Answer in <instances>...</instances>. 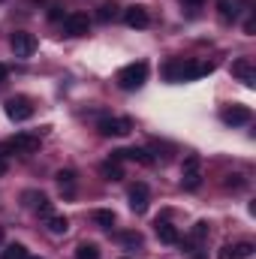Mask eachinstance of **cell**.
Masks as SVG:
<instances>
[{"label": "cell", "instance_id": "cell-26", "mask_svg": "<svg viewBox=\"0 0 256 259\" xmlns=\"http://www.w3.org/2000/svg\"><path fill=\"white\" fill-rule=\"evenodd\" d=\"M205 235H208V223H196L193 226V241H202Z\"/></svg>", "mask_w": 256, "mask_h": 259}, {"label": "cell", "instance_id": "cell-25", "mask_svg": "<svg viewBox=\"0 0 256 259\" xmlns=\"http://www.w3.org/2000/svg\"><path fill=\"white\" fill-rule=\"evenodd\" d=\"M232 247H235V256L238 259H250L253 256V241H238V244H232Z\"/></svg>", "mask_w": 256, "mask_h": 259}, {"label": "cell", "instance_id": "cell-7", "mask_svg": "<svg viewBox=\"0 0 256 259\" xmlns=\"http://www.w3.org/2000/svg\"><path fill=\"white\" fill-rule=\"evenodd\" d=\"M3 106H6V118H9V121H27V118H33V106H30V100H24V97H12V100H6Z\"/></svg>", "mask_w": 256, "mask_h": 259}, {"label": "cell", "instance_id": "cell-19", "mask_svg": "<svg viewBox=\"0 0 256 259\" xmlns=\"http://www.w3.org/2000/svg\"><path fill=\"white\" fill-rule=\"evenodd\" d=\"M75 259H100V247L91 244V241H84V244L75 247Z\"/></svg>", "mask_w": 256, "mask_h": 259}, {"label": "cell", "instance_id": "cell-9", "mask_svg": "<svg viewBox=\"0 0 256 259\" xmlns=\"http://www.w3.org/2000/svg\"><path fill=\"white\" fill-rule=\"evenodd\" d=\"M97 130H100V136H127L133 130V121L130 118H103Z\"/></svg>", "mask_w": 256, "mask_h": 259}, {"label": "cell", "instance_id": "cell-5", "mask_svg": "<svg viewBox=\"0 0 256 259\" xmlns=\"http://www.w3.org/2000/svg\"><path fill=\"white\" fill-rule=\"evenodd\" d=\"M9 46H12L15 58H30V55L36 52V36L27 33V30H15V33L9 36Z\"/></svg>", "mask_w": 256, "mask_h": 259}, {"label": "cell", "instance_id": "cell-30", "mask_svg": "<svg viewBox=\"0 0 256 259\" xmlns=\"http://www.w3.org/2000/svg\"><path fill=\"white\" fill-rule=\"evenodd\" d=\"M6 78H9V69H6V66L0 64V84H3V81H6Z\"/></svg>", "mask_w": 256, "mask_h": 259}, {"label": "cell", "instance_id": "cell-33", "mask_svg": "<svg viewBox=\"0 0 256 259\" xmlns=\"http://www.w3.org/2000/svg\"><path fill=\"white\" fill-rule=\"evenodd\" d=\"M0 241H3V226H0Z\"/></svg>", "mask_w": 256, "mask_h": 259}, {"label": "cell", "instance_id": "cell-34", "mask_svg": "<svg viewBox=\"0 0 256 259\" xmlns=\"http://www.w3.org/2000/svg\"><path fill=\"white\" fill-rule=\"evenodd\" d=\"M27 259H42V256H27Z\"/></svg>", "mask_w": 256, "mask_h": 259}, {"label": "cell", "instance_id": "cell-10", "mask_svg": "<svg viewBox=\"0 0 256 259\" xmlns=\"http://www.w3.org/2000/svg\"><path fill=\"white\" fill-rule=\"evenodd\" d=\"M148 199H151V190H148L145 181H136V184L130 187V208H133L136 214H145V211H148Z\"/></svg>", "mask_w": 256, "mask_h": 259}, {"label": "cell", "instance_id": "cell-14", "mask_svg": "<svg viewBox=\"0 0 256 259\" xmlns=\"http://www.w3.org/2000/svg\"><path fill=\"white\" fill-rule=\"evenodd\" d=\"M154 232H157V238H160L163 244H178V241H181L178 229H175L169 220H157V223H154Z\"/></svg>", "mask_w": 256, "mask_h": 259}, {"label": "cell", "instance_id": "cell-28", "mask_svg": "<svg viewBox=\"0 0 256 259\" xmlns=\"http://www.w3.org/2000/svg\"><path fill=\"white\" fill-rule=\"evenodd\" d=\"M226 187H244V181H241V175H229V181H226Z\"/></svg>", "mask_w": 256, "mask_h": 259}, {"label": "cell", "instance_id": "cell-15", "mask_svg": "<svg viewBox=\"0 0 256 259\" xmlns=\"http://www.w3.org/2000/svg\"><path fill=\"white\" fill-rule=\"evenodd\" d=\"M46 226H49L52 235H66V232H69V220H66L64 214H52V217H46Z\"/></svg>", "mask_w": 256, "mask_h": 259}, {"label": "cell", "instance_id": "cell-12", "mask_svg": "<svg viewBox=\"0 0 256 259\" xmlns=\"http://www.w3.org/2000/svg\"><path fill=\"white\" fill-rule=\"evenodd\" d=\"M124 21H127L130 27H136V30H145V27L151 24V15H148V9H145V6L133 3V6L124 9Z\"/></svg>", "mask_w": 256, "mask_h": 259}, {"label": "cell", "instance_id": "cell-31", "mask_svg": "<svg viewBox=\"0 0 256 259\" xmlns=\"http://www.w3.org/2000/svg\"><path fill=\"white\" fill-rule=\"evenodd\" d=\"M181 3H184V6H202L205 0H181Z\"/></svg>", "mask_w": 256, "mask_h": 259}, {"label": "cell", "instance_id": "cell-3", "mask_svg": "<svg viewBox=\"0 0 256 259\" xmlns=\"http://www.w3.org/2000/svg\"><path fill=\"white\" fill-rule=\"evenodd\" d=\"M42 148V139L39 136H30V133H18V136H12L6 145H3V154H36Z\"/></svg>", "mask_w": 256, "mask_h": 259}, {"label": "cell", "instance_id": "cell-20", "mask_svg": "<svg viewBox=\"0 0 256 259\" xmlns=\"http://www.w3.org/2000/svg\"><path fill=\"white\" fill-rule=\"evenodd\" d=\"M118 241H121L124 247H142V244H145L142 232H121V235H118Z\"/></svg>", "mask_w": 256, "mask_h": 259}, {"label": "cell", "instance_id": "cell-1", "mask_svg": "<svg viewBox=\"0 0 256 259\" xmlns=\"http://www.w3.org/2000/svg\"><path fill=\"white\" fill-rule=\"evenodd\" d=\"M208 72H214V64H196V61H169V64L163 66V78L166 81H172V84H178V81H193V78H199V75H208Z\"/></svg>", "mask_w": 256, "mask_h": 259}, {"label": "cell", "instance_id": "cell-17", "mask_svg": "<svg viewBox=\"0 0 256 259\" xmlns=\"http://www.w3.org/2000/svg\"><path fill=\"white\" fill-rule=\"evenodd\" d=\"M58 184H61V190L66 196H72V190H75V172L72 169H61L58 172Z\"/></svg>", "mask_w": 256, "mask_h": 259}, {"label": "cell", "instance_id": "cell-2", "mask_svg": "<svg viewBox=\"0 0 256 259\" xmlns=\"http://www.w3.org/2000/svg\"><path fill=\"white\" fill-rule=\"evenodd\" d=\"M145 78H148V64L145 61H136V64L124 66L118 72V88L121 91H139L145 84Z\"/></svg>", "mask_w": 256, "mask_h": 259}, {"label": "cell", "instance_id": "cell-32", "mask_svg": "<svg viewBox=\"0 0 256 259\" xmlns=\"http://www.w3.org/2000/svg\"><path fill=\"white\" fill-rule=\"evenodd\" d=\"M6 172V154H0V175Z\"/></svg>", "mask_w": 256, "mask_h": 259}, {"label": "cell", "instance_id": "cell-13", "mask_svg": "<svg viewBox=\"0 0 256 259\" xmlns=\"http://www.w3.org/2000/svg\"><path fill=\"white\" fill-rule=\"evenodd\" d=\"M232 75L238 78V81H244L247 88H253L256 84V66L250 58H238L235 64H232Z\"/></svg>", "mask_w": 256, "mask_h": 259}, {"label": "cell", "instance_id": "cell-29", "mask_svg": "<svg viewBox=\"0 0 256 259\" xmlns=\"http://www.w3.org/2000/svg\"><path fill=\"white\" fill-rule=\"evenodd\" d=\"M61 15H64V12H61V6H52V9H49V18H52V21H58Z\"/></svg>", "mask_w": 256, "mask_h": 259}, {"label": "cell", "instance_id": "cell-21", "mask_svg": "<svg viewBox=\"0 0 256 259\" xmlns=\"http://www.w3.org/2000/svg\"><path fill=\"white\" fill-rule=\"evenodd\" d=\"M27 247L24 244H6V250H3V259H27Z\"/></svg>", "mask_w": 256, "mask_h": 259}, {"label": "cell", "instance_id": "cell-27", "mask_svg": "<svg viewBox=\"0 0 256 259\" xmlns=\"http://www.w3.org/2000/svg\"><path fill=\"white\" fill-rule=\"evenodd\" d=\"M217 259H238L235 256V247H232V244H223L220 253H217Z\"/></svg>", "mask_w": 256, "mask_h": 259}, {"label": "cell", "instance_id": "cell-16", "mask_svg": "<svg viewBox=\"0 0 256 259\" xmlns=\"http://www.w3.org/2000/svg\"><path fill=\"white\" fill-rule=\"evenodd\" d=\"M100 175H103L106 181H121V178H124V169H121V163H115V160H106V163L100 166Z\"/></svg>", "mask_w": 256, "mask_h": 259}, {"label": "cell", "instance_id": "cell-18", "mask_svg": "<svg viewBox=\"0 0 256 259\" xmlns=\"http://www.w3.org/2000/svg\"><path fill=\"white\" fill-rule=\"evenodd\" d=\"M94 223L103 226V229H112V226H115V211H106V208L94 211Z\"/></svg>", "mask_w": 256, "mask_h": 259}, {"label": "cell", "instance_id": "cell-8", "mask_svg": "<svg viewBox=\"0 0 256 259\" xmlns=\"http://www.w3.org/2000/svg\"><path fill=\"white\" fill-rule=\"evenodd\" d=\"M109 160H115V163H121V160H133V163H142V166H151V163H154L151 151H145V148H118V151H112Z\"/></svg>", "mask_w": 256, "mask_h": 259}, {"label": "cell", "instance_id": "cell-24", "mask_svg": "<svg viewBox=\"0 0 256 259\" xmlns=\"http://www.w3.org/2000/svg\"><path fill=\"white\" fill-rule=\"evenodd\" d=\"M33 199H36V214H39V217H42V220H46V217H52V202H49V196H33Z\"/></svg>", "mask_w": 256, "mask_h": 259}, {"label": "cell", "instance_id": "cell-4", "mask_svg": "<svg viewBox=\"0 0 256 259\" xmlns=\"http://www.w3.org/2000/svg\"><path fill=\"white\" fill-rule=\"evenodd\" d=\"M199 184H202V157L190 154V157H184V166H181V187L199 190Z\"/></svg>", "mask_w": 256, "mask_h": 259}, {"label": "cell", "instance_id": "cell-22", "mask_svg": "<svg viewBox=\"0 0 256 259\" xmlns=\"http://www.w3.org/2000/svg\"><path fill=\"white\" fill-rule=\"evenodd\" d=\"M97 18H100V21H106V24H109V21H115V18H118V6H115V3H103V6H100V12H97Z\"/></svg>", "mask_w": 256, "mask_h": 259}, {"label": "cell", "instance_id": "cell-11", "mask_svg": "<svg viewBox=\"0 0 256 259\" xmlns=\"http://www.w3.org/2000/svg\"><path fill=\"white\" fill-rule=\"evenodd\" d=\"M220 118H223V124H229V127H241V124H250L253 112H250L247 106H229V109L220 112Z\"/></svg>", "mask_w": 256, "mask_h": 259}, {"label": "cell", "instance_id": "cell-23", "mask_svg": "<svg viewBox=\"0 0 256 259\" xmlns=\"http://www.w3.org/2000/svg\"><path fill=\"white\" fill-rule=\"evenodd\" d=\"M235 15H238L235 3H232V0H220V18H223V21H235Z\"/></svg>", "mask_w": 256, "mask_h": 259}, {"label": "cell", "instance_id": "cell-6", "mask_svg": "<svg viewBox=\"0 0 256 259\" xmlns=\"http://www.w3.org/2000/svg\"><path fill=\"white\" fill-rule=\"evenodd\" d=\"M88 30H91L88 12H69L64 18V33L66 36H88Z\"/></svg>", "mask_w": 256, "mask_h": 259}]
</instances>
